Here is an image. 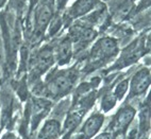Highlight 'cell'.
Returning <instances> with one entry per match:
<instances>
[{"label":"cell","instance_id":"obj_11","mask_svg":"<svg viewBox=\"0 0 151 139\" xmlns=\"http://www.w3.org/2000/svg\"><path fill=\"white\" fill-rule=\"evenodd\" d=\"M103 123V116L100 114H96L93 115L92 117L88 118V120L85 122L83 126V138L84 139H89L91 137H93L95 134L97 133L100 130L101 125Z\"/></svg>","mask_w":151,"mask_h":139},{"label":"cell","instance_id":"obj_2","mask_svg":"<svg viewBox=\"0 0 151 139\" xmlns=\"http://www.w3.org/2000/svg\"><path fill=\"white\" fill-rule=\"evenodd\" d=\"M77 75L73 71H63L55 75L48 82L46 89L51 97L58 98L67 95L75 85Z\"/></svg>","mask_w":151,"mask_h":139},{"label":"cell","instance_id":"obj_6","mask_svg":"<svg viewBox=\"0 0 151 139\" xmlns=\"http://www.w3.org/2000/svg\"><path fill=\"white\" fill-rule=\"evenodd\" d=\"M97 32L92 27L87 26L86 22L76 24L69 29V37L73 43L79 45H87L96 38Z\"/></svg>","mask_w":151,"mask_h":139},{"label":"cell","instance_id":"obj_1","mask_svg":"<svg viewBox=\"0 0 151 139\" xmlns=\"http://www.w3.org/2000/svg\"><path fill=\"white\" fill-rule=\"evenodd\" d=\"M34 10V35L41 36L48 29L54 17V0H40Z\"/></svg>","mask_w":151,"mask_h":139},{"label":"cell","instance_id":"obj_16","mask_svg":"<svg viewBox=\"0 0 151 139\" xmlns=\"http://www.w3.org/2000/svg\"><path fill=\"white\" fill-rule=\"evenodd\" d=\"M117 102V98L114 96V94H106L103 97L102 102H101V106H102V110H104V112H109L115 106Z\"/></svg>","mask_w":151,"mask_h":139},{"label":"cell","instance_id":"obj_12","mask_svg":"<svg viewBox=\"0 0 151 139\" xmlns=\"http://www.w3.org/2000/svg\"><path fill=\"white\" fill-rule=\"evenodd\" d=\"M49 108H50V102L46 101V100H41V99L33 100L32 108H31L33 126L37 125L40 120L46 115L47 112L49 110Z\"/></svg>","mask_w":151,"mask_h":139},{"label":"cell","instance_id":"obj_13","mask_svg":"<svg viewBox=\"0 0 151 139\" xmlns=\"http://www.w3.org/2000/svg\"><path fill=\"white\" fill-rule=\"evenodd\" d=\"M60 134V123L57 120H48L40 132L37 139H55Z\"/></svg>","mask_w":151,"mask_h":139},{"label":"cell","instance_id":"obj_8","mask_svg":"<svg viewBox=\"0 0 151 139\" xmlns=\"http://www.w3.org/2000/svg\"><path fill=\"white\" fill-rule=\"evenodd\" d=\"M150 85V71L147 68L138 70L132 77L130 84V97L145 94Z\"/></svg>","mask_w":151,"mask_h":139},{"label":"cell","instance_id":"obj_7","mask_svg":"<svg viewBox=\"0 0 151 139\" xmlns=\"http://www.w3.org/2000/svg\"><path fill=\"white\" fill-rule=\"evenodd\" d=\"M54 63V50L51 46H45L38 51L34 59V71L35 75H41L53 65Z\"/></svg>","mask_w":151,"mask_h":139},{"label":"cell","instance_id":"obj_14","mask_svg":"<svg viewBox=\"0 0 151 139\" xmlns=\"http://www.w3.org/2000/svg\"><path fill=\"white\" fill-rule=\"evenodd\" d=\"M134 0H122L114 10L113 17L117 20L126 19L134 11Z\"/></svg>","mask_w":151,"mask_h":139},{"label":"cell","instance_id":"obj_19","mask_svg":"<svg viewBox=\"0 0 151 139\" xmlns=\"http://www.w3.org/2000/svg\"><path fill=\"white\" fill-rule=\"evenodd\" d=\"M95 139H113V136L109 133H103L99 136H97Z\"/></svg>","mask_w":151,"mask_h":139},{"label":"cell","instance_id":"obj_20","mask_svg":"<svg viewBox=\"0 0 151 139\" xmlns=\"http://www.w3.org/2000/svg\"><path fill=\"white\" fill-rule=\"evenodd\" d=\"M68 0H58V11H61L63 8L65 6L66 2H67Z\"/></svg>","mask_w":151,"mask_h":139},{"label":"cell","instance_id":"obj_9","mask_svg":"<svg viewBox=\"0 0 151 139\" xmlns=\"http://www.w3.org/2000/svg\"><path fill=\"white\" fill-rule=\"evenodd\" d=\"M55 56L60 66L67 65L70 62L73 56V42L69 36H65L60 42L55 50Z\"/></svg>","mask_w":151,"mask_h":139},{"label":"cell","instance_id":"obj_3","mask_svg":"<svg viewBox=\"0 0 151 139\" xmlns=\"http://www.w3.org/2000/svg\"><path fill=\"white\" fill-rule=\"evenodd\" d=\"M118 51L117 40L110 36H105L98 39L93 46L91 50V59L95 63H101L116 56Z\"/></svg>","mask_w":151,"mask_h":139},{"label":"cell","instance_id":"obj_18","mask_svg":"<svg viewBox=\"0 0 151 139\" xmlns=\"http://www.w3.org/2000/svg\"><path fill=\"white\" fill-rule=\"evenodd\" d=\"M28 0H10V6L16 13H22L24 6H27Z\"/></svg>","mask_w":151,"mask_h":139},{"label":"cell","instance_id":"obj_10","mask_svg":"<svg viewBox=\"0 0 151 139\" xmlns=\"http://www.w3.org/2000/svg\"><path fill=\"white\" fill-rule=\"evenodd\" d=\"M135 116V110L132 107L126 106L124 108L119 110L117 112V115L115 116L113 123V128L116 131H122L124 128H126L130 124V122L133 120V118Z\"/></svg>","mask_w":151,"mask_h":139},{"label":"cell","instance_id":"obj_5","mask_svg":"<svg viewBox=\"0 0 151 139\" xmlns=\"http://www.w3.org/2000/svg\"><path fill=\"white\" fill-rule=\"evenodd\" d=\"M101 3L99 0H76L70 6L68 11L65 13L62 19L65 20H73L85 16L98 8Z\"/></svg>","mask_w":151,"mask_h":139},{"label":"cell","instance_id":"obj_17","mask_svg":"<svg viewBox=\"0 0 151 139\" xmlns=\"http://www.w3.org/2000/svg\"><path fill=\"white\" fill-rule=\"evenodd\" d=\"M128 88H129V80L128 79L122 80V82L117 84L116 88L114 90V96L116 97L117 100H122L128 91Z\"/></svg>","mask_w":151,"mask_h":139},{"label":"cell","instance_id":"obj_15","mask_svg":"<svg viewBox=\"0 0 151 139\" xmlns=\"http://www.w3.org/2000/svg\"><path fill=\"white\" fill-rule=\"evenodd\" d=\"M84 115V110H76V112H73L71 114H69L66 119V122H65L64 125V130L65 132H70L73 131L76 126L78 125L80 121H81L82 117Z\"/></svg>","mask_w":151,"mask_h":139},{"label":"cell","instance_id":"obj_4","mask_svg":"<svg viewBox=\"0 0 151 139\" xmlns=\"http://www.w3.org/2000/svg\"><path fill=\"white\" fill-rule=\"evenodd\" d=\"M145 37L137 38L136 40H134L131 45L128 46L124 50L120 59L116 62L114 68H122V67L129 66V65L135 63L142 56L143 52L145 51Z\"/></svg>","mask_w":151,"mask_h":139},{"label":"cell","instance_id":"obj_21","mask_svg":"<svg viewBox=\"0 0 151 139\" xmlns=\"http://www.w3.org/2000/svg\"><path fill=\"white\" fill-rule=\"evenodd\" d=\"M6 2H8V0H0V10L6 6Z\"/></svg>","mask_w":151,"mask_h":139}]
</instances>
